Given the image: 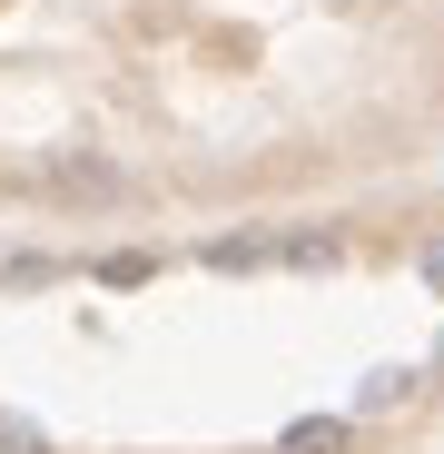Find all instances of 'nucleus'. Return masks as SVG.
Here are the masks:
<instances>
[{"instance_id":"f257e3e1","label":"nucleus","mask_w":444,"mask_h":454,"mask_svg":"<svg viewBox=\"0 0 444 454\" xmlns=\"http://www.w3.org/2000/svg\"><path fill=\"white\" fill-rule=\"evenodd\" d=\"M277 454H355V425H346V415H296V425L277 434Z\"/></svg>"},{"instance_id":"f03ea898","label":"nucleus","mask_w":444,"mask_h":454,"mask_svg":"<svg viewBox=\"0 0 444 454\" xmlns=\"http://www.w3.org/2000/svg\"><path fill=\"white\" fill-rule=\"evenodd\" d=\"M415 386H425L415 365H376V375H365V395H355V405H365V415H395V405H415Z\"/></svg>"},{"instance_id":"7ed1b4c3","label":"nucleus","mask_w":444,"mask_h":454,"mask_svg":"<svg viewBox=\"0 0 444 454\" xmlns=\"http://www.w3.org/2000/svg\"><path fill=\"white\" fill-rule=\"evenodd\" d=\"M0 454H50V425H30V415L0 405Z\"/></svg>"},{"instance_id":"20e7f679","label":"nucleus","mask_w":444,"mask_h":454,"mask_svg":"<svg viewBox=\"0 0 444 454\" xmlns=\"http://www.w3.org/2000/svg\"><path fill=\"white\" fill-rule=\"evenodd\" d=\"M425 286L444 296V227H434V238H425Z\"/></svg>"}]
</instances>
